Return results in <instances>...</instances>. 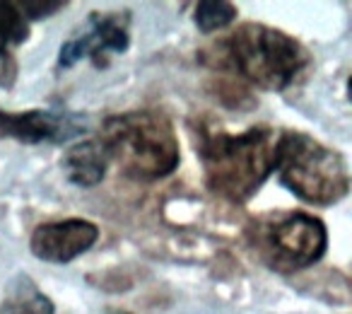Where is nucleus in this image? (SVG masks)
Returning <instances> with one entry per match:
<instances>
[{"mask_svg":"<svg viewBox=\"0 0 352 314\" xmlns=\"http://www.w3.org/2000/svg\"><path fill=\"white\" fill-rule=\"evenodd\" d=\"M212 63L268 92L287 90L309 63L297 39L265 25H241L212 46Z\"/></svg>","mask_w":352,"mask_h":314,"instance_id":"obj_2","label":"nucleus"},{"mask_svg":"<svg viewBox=\"0 0 352 314\" xmlns=\"http://www.w3.org/2000/svg\"><path fill=\"white\" fill-rule=\"evenodd\" d=\"M99 145L123 174L142 182L162 179L179 165V140L171 121L160 112H128L111 116Z\"/></svg>","mask_w":352,"mask_h":314,"instance_id":"obj_3","label":"nucleus"},{"mask_svg":"<svg viewBox=\"0 0 352 314\" xmlns=\"http://www.w3.org/2000/svg\"><path fill=\"white\" fill-rule=\"evenodd\" d=\"M30 25L17 3H0V87L10 90L17 80L15 46L27 41Z\"/></svg>","mask_w":352,"mask_h":314,"instance_id":"obj_9","label":"nucleus"},{"mask_svg":"<svg viewBox=\"0 0 352 314\" xmlns=\"http://www.w3.org/2000/svg\"><path fill=\"white\" fill-rule=\"evenodd\" d=\"M99 230L87 220H60L36 227L32 235V254L51 264H68L97 242Z\"/></svg>","mask_w":352,"mask_h":314,"instance_id":"obj_7","label":"nucleus"},{"mask_svg":"<svg viewBox=\"0 0 352 314\" xmlns=\"http://www.w3.org/2000/svg\"><path fill=\"white\" fill-rule=\"evenodd\" d=\"M8 309L10 314H54V302L44 293H39L32 280L25 278L12 293Z\"/></svg>","mask_w":352,"mask_h":314,"instance_id":"obj_11","label":"nucleus"},{"mask_svg":"<svg viewBox=\"0 0 352 314\" xmlns=\"http://www.w3.org/2000/svg\"><path fill=\"white\" fill-rule=\"evenodd\" d=\"M63 165L68 169L70 182L78 187H97L107 174L109 157L99 140H87L82 145H75L65 152Z\"/></svg>","mask_w":352,"mask_h":314,"instance_id":"obj_10","label":"nucleus"},{"mask_svg":"<svg viewBox=\"0 0 352 314\" xmlns=\"http://www.w3.org/2000/svg\"><path fill=\"white\" fill-rule=\"evenodd\" d=\"M20 12L25 17H32V20H39V17H49L54 12H58L63 8V3H17Z\"/></svg>","mask_w":352,"mask_h":314,"instance_id":"obj_13","label":"nucleus"},{"mask_svg":"<svg viewBox=\"0 0 352 314\" xmlns=\"http://www.w3.org/2000/svg\"><path fill=\"white\" fill-rule=\"evenodd\" d=\"M196 27L203 32V34H212L217 30H225L227 25L236 20V8L232 3H225V0H210V3H198L196 8Z\"/></svg>","mask_w":352,"mask_h":314,"instance_id":"obj_12","label":"nucleus"},{"mask_svg":"<svg viewBox=\"0 0 352 314\" xmlns=\"http://www.w3.org/2000/svg\"><path fill=\"white\" fill-rule=\"evenodd\" d=\"M251 232L258 256L275 271L307 269L326 254V227L309 213H273Z\"/></svg>","mask_w":352,"mask_h":314,"instance_id":"obj_5","label":"nucleus"},{"mask_svg":"<svg viewBox=\"0 0 352 314\" xmlns=\"http://www.w3.org/2000/svg\"><path fill=\"white\" fill-rule=\"evenodd\" d=\"M82 126L63 114L41 112V109L20 114L0 112V138H15L22 143H63L78 136Z\"/></svg>","mask_w":352,"mask_h":314,"instance_id":"obj_8","label":"nucleus"},{"mask_svg":"<svg viewBox=\"0 0 352 314\" xmlns=\"http://www.w3.org/2000/svg\"><path fill=\"white\" fill-rule=\"evenodd\" d=\"M128 49V12H92L87 27L78 36L60 46L58 65L70 68L82 59H89L97 68L109 63V56Z\"/></svg>","mask_w":352,"mask_h":314,"instance_id":"obj_6","label":"nucleus"},{"mask_svg":"<svg viewBox=\"0 0 352 314\" xmlns=\"http://www.w3.org/2000/svg\"><path fill=\"white\" fill-rule=\"evenodd\" d=\"M196 136L206 182L220 196L244 203L273 174L278 136L268 126H254L244 133L201 126Z\"/></svg>","mask_w":352,"mask_h":314,"instance_id":"obj_1","label":"nucleus"},{"mask_svg":"<svg viewBox=\"0 0 352 314\" xmlns=\"http://www.w3.org/2000/svg\"><path fill=\"white\" fill-rule=\"evenodd\" d=\"M275 169L280 182L302 201L331 206L345 198L350 172L340 152L299 131H285L275 145Z\"/></svg>","mask_w":352,"mask_h":314,"instance_id":"obj_4","label":"nucleus"}]
</instances>
